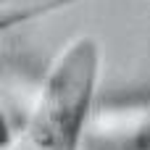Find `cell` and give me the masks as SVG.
I'll list each match as a JSON object with an SVG mask.
<instances>
[{
	"instance_id": "1",
	"label": "cell",
	"mask_w": 150,
	"mask_h": 150,
	"mask_svg": "<svg viewBox=\"0 0 150 150\" xmlns=\"http://www.w3.org/2000/svg\"><path fill=\"white\" fill-rule=\"evenodd\" d=\"M100 71V45L79 34L50 63L8 150H76Z\"/></svg>"
},
{
	"instance_id": "2",
	"label": "cell",
	"mask_w": 150,
	"mask_h": 150,
	"mask_svg": "<svg viewBox=\"0 0 150 150\" xmlns=\"http://www.w3.org/2000/svg\"><path fill=\"white\" fill-rule=\"evenodd\" d=\"M74 3L79 0H0V34L61 8H69Z\"/></svg>"
},
{
	"instance_id": "3",
	"label": "cell",
	"mask_w": 150,
	"mask_h": 150,
	"mask_svg": "<svg viewBox=\"0 0 150 150\" xmlns=\"http://www.w3.org/2000/svg\"><path fill=\"white\" fill-rule=\"evenodd\" d=\"M13 142V129L8 124V116H5V108H3V100H0V150H8Z\"/></svg>"
}]
</instances>
